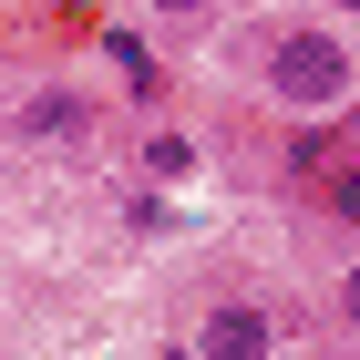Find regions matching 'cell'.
Masks as SVG:
<instances>
[{"label": "cell", "mask_w": 360, "mask_h": 360, "mask_svg": "<svg viewBox=\"0 0 360 360\" xmlns=\"http://www.w3.org/2000/svg\"><path fill=\"white\" fill-rule=\"evenodd\" d=\"M268 83H278V103L330 113L340 93H350V52H340V31H288V41L268 52Z\"/></svg>", "instance_id": "1"}, {"label": "cell", "mask_w": 360, "mask_h": 360, "mask_svg": "<svg viewBox=\"0 0 360 360\" xmlns=\"http://www.w3.org/2000/svg\"><path fill=\"white\" fill-rule=\"evenodd\" d=\"M340 11H360V0H340Z\"/></svg>", "instance_id": "5"}, {"label": "cell", "mask_w": 360, "mask_h": 360, "mask_svg": "<svg viewBox=\"0 0 360 360\" xmlns=\"http://www.w3.org/2000/svg\"><path fill=\"white\" fill-rule=\"evenodd\" d=\"M83 124V103L72 93H41V103H21V134H72Z\"/></svg>", "instance_id": "3"}, {"label": "cell", "mask_w": 360, "mask_h": 360, "mask_svg": "<svg viewBox=\"0 0 360 360\" xmlns=\"http://www.w3.org/2000/svg\"><path fill=\"white\" fill-rule=\"evenodd\" d=\"M155 11H165V21H195V11H206V0H155Z\"/></svg>", "instance_id": "4"}, {"label": "cell", "mask_w": 360, "mask_h": 360, "mask_svg": "<svg viewBox=\"0 0 360 360\" xmlns=\"http://www.w3.org/2000/svg\"><path fill=\"white\" fill-rule=\"evenodd\" d=\"M268 340H278V319L268 309H206V330H195V360H268Z\"/></svg>", "instance_id": "2"}]
</instances>
